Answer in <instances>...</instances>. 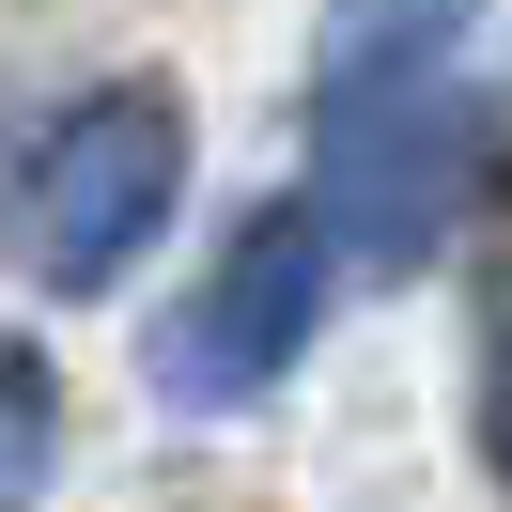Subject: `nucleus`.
Wrapping results in <instances>:
<instances>
[{
  "label": "nucleus",
  "instance_id": "1",
  "mask_svg": "<svg viewBox=\"0 0 512 512\" xmlns=\"http://www.w3.org/2000/svg\"><path fill=\"white\" fill-rule=\"evenodd\" d=\"M450 16L466 0H342L326 16V78H311V140H326L311 202L388 280L435 264L450 202H466V156H481L466 94H450Z\"/></svg>",
  "mask_w": 512,
  "mask_h": 512
},
{
  "label": "nucleus",
  "instance_id": "2",
  "mask_svg": "<svg viewBox=\"0 0 512 512\" xmlns=\"http://www.w3.org/2000/svg\"><path fill=\"white\" fill-rule=\"evenodd\" d=\"M171 202H187V109H171L156 78L78 94L63 125L16 156V264H32L47 295H109L171 233Z\"/></svg>",
  "mask_w": 512,
  "mask_h": 512
},
{
  "label": "nucleus",
  "instance_id": "3",
  "mask_svg": "<svg viewBox=\"0 0 512 512\" xmlns=\"http://www.w3.org/2000/svg\"><path fill=\"white\" fill-rule=\"evenodd\" d=\"M326 280H342V233H326V202H264L249 233H233L218 264H202L187 311H156V404H264V388L311 357L326 326Z\"/></svg>",
  "mask_w": 512,
  "mask_h": 512
},
{
  "label": "nucleus",
  "instance_id": "4",
  "mask_svg": "<svg viewBox=\"0 0 512 512\" xmlns=\"http://www.w3.org/2000/svg\"><path fill=\"white\" fill-rule=\"evenodd\" d=\"M47 435H63V404H47V357H32V342H0V512H32Z\"/></svg>",
  "mask_w": 512,
  "mask_h": 512
},
{
  "label": "nucleus",
  "instance_id": "5",
  "mask_svg": "<svg viewBox=\"0 0 512 512\" xmlns=\"http://www.w3.org/2000/svg\"><path fill=\"white\" fill-rule=\"evenodd\" d=\"M481 435H497V466H512V342H497V373H481Z\"/></svg>",
  "mask_w": 512,
  "mask_h": 512
}]
</instances>
